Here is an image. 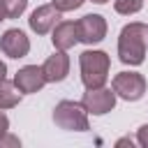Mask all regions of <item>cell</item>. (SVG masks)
I'll return each instance as SVG.
<instances>
[{
  "instance_id": "obj_5",
  "label": "cell",
  "mask_w": 148,
  "mask_h": 148,
  "mask_svg": "<svg viewBox=\"0 0 148 148\" xmlns=\"http://www.w3.org/2000/svg\"><path fill=\"white\" fill-rule=\"evenodd\" d=\"M116 99H118V97H116L113 88L99 86V88H86V92H83V97H81V104H83L86 111L92 113V116H106L109 111H113Z\"/></svg>"
},
{
  "instance_id": "obj_20",
  "label": "cell",
  "mask_w": 148,
  "mask_h": 148,
  "mask_svg": "<svg viewBox=\"0 0 148 148\" xmlns=\"http://www.w3.org/2000/svg\"><path fill=\"white\" fill-rule=\"evenodd\" d=\"M2 79H7V65L0 60V81H2Z\"/></svg>"
},
{
  "instance_id": "obj_2",
  "label": "cell",
  "mask_w": 148,
  "mask_h": 148,
  "mask_svg": "<svg viewBox=\"0 0 148 148\" xmlns=\"http://www.w3.org/2000/svg\"><path fill=\"white\" fill-rule=\"evenodd\" d=\"M79 69H81V83L86 88H99L109 79L111 58L106 51H97V49L90 51L88 49L79 56Z\"/></svg>"
},
{
  "instance_id": "obj_4",
  "label": "cell",
  "mask_w": 148,
  "mask_h": 148,
  "mask_svg": "<svg viewBox=\"0 0 148 148\" xmlns=\"http://www.w3.org/2000/svg\"><path fill=\"white\" fill-rule=\"evenodd\" d=\"M116 97L125 99V102H139L143 95H146V76L139 74V72H118L113 76V83H111Z\"/></svg>"
},
{
  "instance_id": "obj_13",
  "label": "cell",
  "mask_w": 148,
  "mask_h": 148,
  "mask_svg": "<svg viewBox=\"0 0 148 148\" xmlns=\"http://www.w3.org/2000/svg\"><path fill=\"white\" fill-rule=\"evenodd\" d=\"M141 7H143V0H113V9L120 16H132L141 12Z\"/></svg>"
},
{
  "instance_id": "obj_10",
  "label": "cell",
  "mask_w": 148,
  "mask_h": 148,
  "mask_svg": "<svg viewBox=\"0 0 148 148\" xmlns=\"http://www.w3.org/2000/svg\"><path fill=\"white\" fill-rule=\"evenodd\" d=\"M42 69H44L46 83H60V81H65L67 74H69V56H67V51H58L56 49V53L44 60Z\"/></svg>"
},
{
  "instance_id": "obj_15",
  "label": "cell",
  "mask_w": 148,
  "mask_h": 148,
  "mask_svg": "<svg viewBox=\"0 0 148 148\" xmlns=\"http://www.w3.org/2000/svg\"><path fill=\"white\" fill-rule=\"evenodd\" d=\"M83 2H86V0H51V5H53L60 14H65V12H74V9H79Z\"/></svg>"
},
{
  "instance_id": "obj_22",
  "label": "cell",
  "mask_w": 148,
  "mask_h": 148,
  "mask_svg": "<svg viewBox=\"0 0 148 148\" xmlns=\"http://www.w3.org/2000/svg\"><path fill=\"white\" fill-rule=\"evenodd\" d=\"M90 2H95V5H106L109 0H90Z\"/></svg>"
},
{
  "instance_id": "obj_14",
  "label": "cell",
  "mask_w": 148,
  "mask_h": 148,
  "mask_svg": "<svg viewBox=\"0 0 148 148\" xmlns=\"http://www.w3.org/2000/svg\"><path fill=\"white\" fill-rule=\"evenodd\" d=\"M0 2L7 12V18H18L28 7V0H0Z\"/></svg>"
},
{
  "instance_id": "obj_18",
  "label": "cell",
  "mask_w": 148,
  "mask_h": 148,
  "mask_svg": "<svg viewBox=\"0 0 148 148\" xmlns=\"http://www.w3.org/2000/svg\"><path fill=\"white\" fill-rule=\"evenodd\" d=\"M7 132H9V118H7V116L2 113V109H0V136L7 134Z\"/></svg>"
},
{
  "instance_id": "obj_12",
  "label": "cell",
  "mask_w": 148,
  "mask_h": 148,
  "mask_svg": "<svg viewBox=\"0 0 148 148\" xmlns=\"http://www.w3.org/2000/svg\"><path fill=\"white\" fill-rule=\"evenodd\" d=\"M18 102H21V92L14 86V81L2 79L0 81V109L2 111L5 109H14V106H18Z\"/></svg>"
},
{
  "instance_id": "obj_6",
  "label": "cell",
  "mask_w": 148,
  "mask_h": 148,
  "mask_svg": "<svg viewBox=\"0 0 148 148\" xmlns=\"http://www.w3.org/2000/svg\"><path fill=\"white\" fill-rule=\"evenodd\" d=\"M76 30H79V42L92 46L106 37L109 25H106V18L102 14H86L76 21Z\"/></svg>"
},
{
  "instance_id": "obj_11",
  "label": "cell",
  "mask_w": 148,
  "mask_h": 148,
  "mask_svg": "<svg viewBox=\"0 0 148 148\" xmlns=\"http://www.w3.org/2000/svg\"><path fill=\"white\" fill-rule=\"evenodd\" d=\"M51 42H53V49H58V51H69V49L79 42L76 21H58L56 28L51 30Z\"/></svg>"
},
{
  "instance_id": "obj_3",
  "label": "cell",
  "mask_w": 148,
  "mask_h": 148,
  "mask_svg": "<svg viewBox=\"0 0 148 148\" xmlns=\"http://www.w3.org/2000/svg\"><path fill=\"white\" fill-rule=\"evenodd\" d=\"M53 123L65 132H88L90 130L86 106L81 102H74V99H62L56 104Z\"/></svg>"
},
{
  "instance_id": "obj_16",
  "label": "cell",
  "mask_w": 148,
  "mask_h": 148,
  "mask_svg": "<svg viewBox=\"0 0 148 148\" xmlns=\"http://www.w3.org/2000/svg\"><path fill=\"white\" fill-rule=\"evenodd\" d=\"M136 143L143 146V148H148V123L136 130Z\"/></svg>"
},
{
  "instance_id": "obj_1",
  "label": "cell",
  "mask_w": 148,
  "mask_h": 148,
  "mask_svg": "<svg viewBox=\"0 0 148 148\" xmlns=\"http://www.w3.org/2000/svg\"><path fill=\"white\" fill-rule=\"evenodd\" d=\"M148 51V25L141 21H132L123 25L118 35V60L130 67H139L146 60Z\"/></svg>"
},
{
  "instance_id": "obj_17",
  "label": "cell",
  "mask_w": 148,
  "mask_h": 148,
  "mask_svg": "<svg viewBox=\"0 0 148 148\" xmlns=\"http://www.w3.org/2000/svg\"><path fill=\"white\" fill-rule=\"evenodd\" d=\"M7 146H21V141H18V136H14V134H2L0 136V148H7Z\"/></svg>"
},
{
  "instance_id": "obj_8",
  "label": "cell",
  "mask_w": 148,
  "mask_h": 148,
  "mask_svg": "<svg viewBox=\"0 0 148 148\" xmlns=\"http://www.w3.org/2000/svg\"><path fill=\"white\" fill-rule=\"evenodd\" d=\"M0 51H2L7 58H14V60L25 58V56L30 53V39H28V35H25L23 30L9 28V30H5L2 37H0Z\"/></svg>"
},
{
  "instance_id": "obj_9",
  "label": "cell",
  "mask_w": 148,
  "mask_h": 148,
  "mask_svg": "<svg viewBox=\"0 0 148 148\" xmlns=\"http://www.w3.org/2000/svg\"><path fill=\"white\" fill-rule=\"evenodd\" d=\"M58 21H60V12H58L53 5H39V7L30 14L28 25H30L32 32H37V35H46V32H51V30L56 28Z\"/></svg>"
},
{
  "instance_id": "obj_19",
  "label": "cell",
  "mask_w": 148,
  "mask_h": 148,
  "mask_svg": "<svg viewBox=\"0 0 148 148\" xmlns=\"http://www.w3.org/2000/svg\"><path fill=\"white\" fill-rule=\"evenodd\" d=\"M116 146H130V148H132V146H134V141L125 136V139H118V141H116Z\"/></svg>"
},
{
  "instance_id": "obj_21",
  "label": "cell",
  "mask_w": 148,
  "mask_h": 148,
  "mask_svg": "<svg viewBox=\"0 0 148 148\" xmlns=\"http://www.w3.org/2000/svg\"><path fill=\"white\" fill-rule=\"evenodd\" d=\"M7 18V12H5V7H2V2H0V23Z\"/></svg>"
},
{
  "instance_id": "obj_7",
  "label": "cell",
  "mask_w": 148,
  "mask_h": 148,
  "mask_svg": "<svg viewBox=\"0 0 148 148\" xmlns=\"http://www.w3.org/2000/svg\"><path fill=\"white\" fill-rule=\"evenodd\" d=\"M14 86L18 88L21 95H35L46 86L44 69L42 65H25L14 74Z\"/></svg>"
}]
</instances>
